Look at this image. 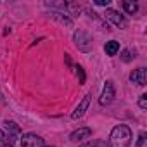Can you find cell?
Listing matches in <instances>:
<instances>
[{
  "mask_svg": "<svg viewBox=\"0 0 147 147\" xmlns=\"http://www.w3.org/2000/svg\"><path fill=\"white\" fill-rule=\"evenodd\" d=\"M131 142V131L126 125H118L109 135V147H128Z\"/></svg>",
  "mask_w": 147,
  "mask_h": 147,
  "instance_id": "cell-1",
  "label": "cell"
},
{
  "mask_svg": "<svg viewBox=\"0 0 147 147\" xmlns=\"http://www.w3.org/2000/svg\"><path fill=\"white\" fill-rule=\"evenodd\" d=\"M75 40H76V47L80 49V50H90V47H92V38H90V35L88 33H85V31H76L75 33Z\"/></svg>",
  "mask_w": 147,
  "mask_h": 147,
  "instance_id": "cell-2",
  "label": "cell"
},
{
  "mask_svg": "<svg viewBox=\"0 0 147 147\" xmlns=\"http://www.w3.org/2000/svg\"><path fill=\"white\" fill-rule=\"evenodd\" d=\"M113 99H114V85H113V82H106V85H104V90H102V95H100L99 102H100L102 106H107V104H111V102H113Z\"/></svg>",
  "mask_w": 147,
  "mask_h": 147,
  "instance_id": "cell-3",
  "label": "cell"
},
{
  "mask_svg": "<svg viewBox=\"0 0 147 147\" xmlns=\"http://www.w3.org/2000/svg\"><path fill=\"white\" fill-rule=\"evenodd\" d=\"M21 145L23 147H43V140L35 133H26L21 138Z\"/></svg>",
  "mask_w": 147,
  "mask_h": 147,
  "instance_id": "cell-4",
  "label": "cell"
},
{
  "mask_svg": "<svg viewBox=\"0 0 147 147\" xmlns=\"http://www.w3.org/2000/svg\"><path fill=\"white\" fill-rule=\"evenodd\" d=\"M106 18L114 24V26H118V28H125V18L118 12V11H114V9H107L106 11Z\"/></svg>",
  "mask_w": 147,
  "mask_h": 147,
  "instance_id": "cell-5",
  "label": "cell"
},
{
  "mask_svg": "<svg viewBox=\"0 0 147 147\" xmlns=\"http://www.w3.org/2000/svg\"><path fill=\"white\" fill-rule=\"evenodd\" d=\"M130 80H131L133 83H137V85H145V82H147V71H145L144 67L135 69L131 75H130Z\"/></svg>",
  "mask_w": 147,
  "mask_h": 147,
  "instance_id": "cell-6",
  "label": "cell"
},
{
  "mask_svg": "<svg viewBox=\"0 0 147 147\" xmlns=\"http://www.w3.org/2000/svg\"><path fill=\"white\" fill-rule=\"evenodd\" d=\"M88 104H90V97L87 95V97H83V100L78 104V107H76V111L73 113V119H78V118H82L83 114H85V111L88 109Z\"/></svg>",
  "mask_w": 147,
  "mask_h": 147,
  "instance_id": "cell-7",
  "label": "cell"
},
{
  "mask_svg": "<svg viewBox=\"0 0 147 147\" xmlns=\"http://www.w3.org/2000/svg\"><path fill=\"white\" fill-rule=\"evenodd\" d=\"M5 126H7V133H5V135H7V138L14 144V140L19 137V126H18L16 123H12V121H7Z\"/></svg>",
  "mask_w": 147,
  "mask_h": 147,
  "instance_id": "cell-8",
  "label": "cell"
},
{
  "mask_svg": "<svg viewBox=\"0 0 147 147\" xmlns=\"http://www.w3.org/2000/svg\"><path fill=\"white\" fill-rule=\"evenodd\" d=\"M90 135H92V130H90V128H78L76 131H73V133H71V140L78 142V140L88 138Z\"/></svg>",
  "mask_w": 147,
  "mask_h": 147,
  "instance_id": "cell-9",
  "label": "cell"
},
{
  "mask_svg": "<svg viewBox=\"0 0 147 147\" xmlns=\"http://www.w3.org/2000/svg\"><path fill=\"white\" fill-rule=\"evenodd\" d=\"M104 49H106V54H107V55H114V54L119 50V43H118V42H114V40H111V42H107V43H106V47H104Z\"/></svg>",
  "mask_w": 147,
  "mask_h": 147,
  "instance_id": "cell-10",
  "label": "cell"
},
{
  "mask_svg": "<svg viewBox=\"0 0 147 147\" xmlns=\"http://www.w3.org/2000/svg\"><path fill=\"white\" fill-rule=\"evenodd\" d=\"M123 9H125L128 14H135V12L138 11V5L133 4V2H128V0H125V2H123Z\"/></svg>",
  "mask_w": 147,
  "mask_h": 147,
  "instance_id": "cell-11",
  "label": "cell"
},
{
  "mask_svg": "<svg viewBox=\"0 0 147 147\" xmlns=\"http://www.w3.org/2000/svg\"><path fill=\"white\" fill-rule=\"evenodd\" d=\"M0 147H12V142L7 138V135L0 130Z\"/></svg>",
  "mask_w": 147,
  "mask_h": 147,
  "instance_id": "cell-12",
  "label": "cell"
},
{
  "mask_svg": "<svg viewBox=\"0 0 147 147\" xmlns=\"http://www.w3.org/2000/svg\"><path fill=\"white\" fill-rule=\"evenodd\" d=\"M80 147H106V142L104 140H92V142H87Z\"/></svg>",
  "mask_w": 147,
  "mask_h": 147,
  "instance_id": "cell-13",
  "label": "cell"
},
{
  "mask_svg": "<svg viewBox=\"0 0 147 147\" xmlns=\"http://www.w3.org/2000/svg\"><path fill=\"white\" fill-rule=\"evenodd\" d=\"M75 69H76V76L80 78V83H85V73H83V69L80 66H76Z\"/></svg>",
  "mask_w": 147,
  "mask_h": 147,
  "instance_id": "cell-14",
  "label": "cell"
},
{
  "mask_svg": "<svg viewBox=\"0 0 147 147\" xmlns=\"http://www.w3.org/2000/svg\"><path fill=\"white\" fill-rule=\"evenodd\" d=\"M138 106L142 107V109H145L147 107V95L144 94V95H140V99H138Z\"/></svg>",
  "mask_w": 147,
  "mask_h": 147,
  "instance_id": "cell-15",
  "label": "cell"
},
{
  "mask_svg": "<svg viewBox=\"0 0 147 147\" xmlns=\"http://www.w3.org/2000/svg\"><path fill=\"white\" fill-rule=\"evenodd\" d=\"M144 140H145V133H140V135H138V140H137V147L144 145Z\"/></svg>",
  "mask_w": 147,
  "mask_h": 147,
  "instance_id": "cell-16",
  "label": "cell"
},
{
  "mask_svg": "<svg viewBox=\"0 0 147 147\" xmlns=\"http://www.w3.org/2000/svg\"><path fill=\"white\" fill-rule=\"evenodd\" d=\"M109 2H111V0H95V4H97V5H106V7L109 5Z\"/></svg>",
  "mask_w": 147,
  "mask_h": 147,
  "instance_id": "cell-17",
  "label": "cell"
},
{
  "mask_svg": "<svg viewBox=\"0 0 147 147\" xmlns=\"http://www.w3.org/2000/svg\"><path fill=\"white\" fill-rule=\"evenodd\" d=\"M130 59H131V55H130V52H128V50H125V52H123V61H125V62H128Z\"/></svg>",
  "mask_w": 147,
  "mask_h": 147,
  "instance_id": "cell-18",
  "label": "cell"
},
{
  "mask_svg": "<svg viewBox=\"0 0 147 147\" xmlns=\"http://www.w3.org/2000/svg\"><path fill=\"white\" fill-rule=\"evenodd\" d=\"M49 147H50V145H49Z\"/></svg>",
  "mask_w": 147,
  "mask_h": 147,
  "instance_id": "cell-19",
  "label": "cell"
}]
</instances>
